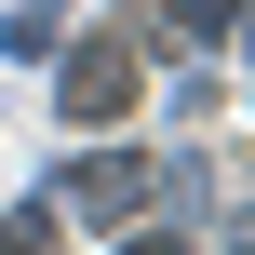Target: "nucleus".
<instances>
[{
    "label": "nucleus",
    "mask_w": 255,
    "mask_h": 255,
    "mask_svg": "<svg viewBox=\"0 0 255 255\" xmlns=\"http://www.w3.org/2000/svg\"><path fill=\"white\" fill-rule=\"evenodd\" d=\"M121 108H134V40H94L67 67V121H121Z\"/></svg>",
    "instance_id": "f257e3e1"
},
{
    "label": "nucleus",
    "mask_w": 255,
    "mask_h": 255,
    "mask_svg": "<svg viewBox=\"0 0 255 255\" xmlns=\"http://www.w3.org/2000/svg\"><path fill=\"white\" fill-rule=\"evenodd\" d=\"M148 188H161V175H148V161H81V175H67V188H54V202H94V215H134V202H148Z\"/></svg>",
    "instance_id": "f03ea898"
},
{
    "label": "nucleus",
    "mask_w": 255,
    "mask_h": 255,
    "mask_svg": "<svg viewBox=\"0 0 255 255\" xmlns=\"http://www.w3.org/2000/svg\"><path fill=\"white\" fill-rule=\"evenodd\" d=\"M0 255H54V215H13V229H0Z\"/></svg>",
    "instance_id": "7ed1b4c3"
},
{
    "label": "nucleus",
    "mask_w": 255,
    "mask_h": 255,
    "mask_svg": "<svg viewBox=\"0 0 255 255\" xmlns=\"http://www.w3.org/2000/svg\"><path fill=\"white\" fill-rule=\"evenodd\" d=\"M229 13H242V0H188V27H202V40H229Z\"/></svg>",
    "instance_id": "20e7f679"
},
{
    "label": "nucleus",
    "mask_w": 255,
    "mask_h": 255,
    "mask_svg": "<svg viewBox=\"0 0 255 255\" xmlns=\"http://www.w3.org/2000/svg\"><path fill=\"white\" fill-rule=\"evenodd\" d=\"M121 255H175V242H121Z\"/></svg>",
    "instance_id": "39448f33"
}]
</instances>
